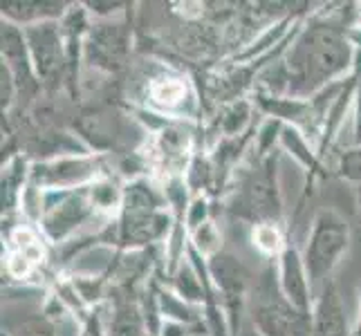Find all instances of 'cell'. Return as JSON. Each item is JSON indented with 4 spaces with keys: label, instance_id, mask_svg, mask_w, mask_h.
Segmentation results:
<instances>
[{
    "label": "cell",
    "instance_id": "obj_1",
    "mask_svg": "<svg viewBox=\"0 0 361 336\" xmlns=\"http://www.w3.org/2000/svg\"><path fill=\"white\" fill-rule=\"evenodd\" d=\"M345 9L319 11L298 25L281 66L285 72V97L310 99L345 79L353 72L357 49L348 39Z\"/></svg>",
    "mask_w": 361,
    "mask_h": 336
},
{
    "label": "cell",
    "instance_id": "obj_2",
    "mask_svg": "<svg viewBox=\"0 0 361 336\" xmlns=\"http://www.w3.org/2000/svg\"><path fill=\"white\" fill-rule=\"evenodd\" d=\"M252 155L231 173L225 193V211L233 220L258 224H283V195L279 184V151L265 157Z\"/></svg>",
    "mask_w": 361,
    "mask_h": 336
},
{
    "label": "cell",
    "instance_id": "obj_3",
    "mask_svg": "<svg viewBox=\"0 0 361 336\" xmlns=\"http://www.w3.org/2000/svg\"><path fill=\"white\" fill-rule=\"evenodd\" d=\"M310 318L288 303L279 287L276 267L269 263L252 285L247 321L260 336H310Z\"/></svg>",
    "mask_w": 361,
    "mask_h": 336
},
{
    "label": "cell",
    "instance_id": "obj_4",
    "mask_svg": "<svg viewBox=\"0 0 361 336\" xmlns=\"http://www.w3.org/2000/svg\"><path fill=\"white\" fill-rule=\"evenodd\" d=\"M350 224L334 209H319L310 224L307 242L303 249V263L307 276L312 280L314 294L326 282L332 280V273L341 265L343 256L350 249Z\"/></svg>",
    "mask_w": 361,
    "mask_h": 336
},
{
    "label": "cell",
    "instance_id": "obj_5",
    "mask_svg": "<svg viewBox=\"0 0 361 336\" xmlns=\"http://www.w3.org/2000/svg\"><path fill=\"white\" fill-rule=\"evenodd\" d=\"M140 101L144 110L169 121L195 119L197 108H200L191 79L169 66H157L155 72L142 79Z\"/></svg>",
    "mask_w": 361,
    "mask_h": 336
},
{
    "label": "cell",
    "instance_id": "obj_6",
    "mask_svg": "<svg viewBox=\"0 0 361 336\" xmlns=\"http://www.w3.org/2000/svg\"><path fill=\"white\" fill-rule=\"evenodd\" d=\"M88 186L70 191H45L41 195L39 231L49 244H68L83 224H88L94 216H102L92 202Z\"/></svg>",
    "mask_w": 361,
    "mask_h": 336
},
{
    "label": "cell",
    "instance_id": "obj_7",
    "mask_svg": "<svg viewBox=\"0 0 361 336\" xmlns=\"http://www.w3.org/2000/svg\"><path fill=\"white\" fill-rule=\"evenodd\" d=\"M104 175V157L94 153H72L34 161L30 186L36 191H70L88 186Z\"/></svg>",
    "mask_w": 361,
    "mask_h": 336
},
{
    "label": "cell",
    "instance_id": "obj_8",
    "mask_svg": "<svg viewBox=\"0 0 361 336\" xmlns=\"http://www.w3.org/2000/svg\"><path fill=\"white\" fill-rule=\"evenodd\" d=\"M209 273L214 280L220 305L225 309L231 334L238 336L243 323L247 321V303L252 294V273L243 265L240 258L231 251H220L209 260Z\"/></svg>",
    "mask_w": 361,
    "mask_h": 336
},
{
    "label": "cell",
    "instance_id": "obj_9",
    "mask_svg": "<svg viewBox=\"0 0 361 336\" xmlns=\"http://www.w3.org/2000/svg\"><path fill=\"white\" fill-rule=\"evenodd\" d=\"M133 49V27L128 20H94L83 43V63L102 72L126 68Z\"/></svg>",
    "mask_w": 361,
    "mask_h": 336
},
{
    "label": "cell",
    "instance_id": "obj_10",
    "mask_svg": "<svg viewBox=\"0 0 361 336\" xmlns=\"http://www.w3.org/2000/svg\"><path fill=\"white\" fill-rule=\"evenodd\" d=\"M23 32L36 79L47 88H59L63 74H68V49L61 20L30 25V27H23Z\"/></svg>",
    "mask_w": 361,
    "mask_h": 336
},
{
    "label": "cell",
    "instance_id": "obj_11",
    "mask_svg": "<svg viewBox=\"0 0 361 336\" xmlns=\"http://www.w3.org/2000/svg\"><path fill=\"white\" fill-rule=\"evenodd\" d=\"M276 278L283 296L288 303L301 312L303 316H312L314 307V287L307 276V269L303 263V254L296 247H288L276 260Z\"/></svg>",
    "mask_w": 361,
    "mask_h": 336
},
{
    "label": "cell",
    "instance_id": "obj_12",
    "mask_svg": "<svg viewBox=\"0 0 361 336\" xmlns=\"http://www.w3.org/2000/svg\"><path fill=\"white\" fill-rule=\"evenodd\" d=\"M310 336H353L343 298L334 280L326 282L317 292L310 318Z\"/></svg>",
    "mask_w": 361,
    "mask_h": 336
},
{
    "label": "cell",
    "instance_id": "obj_13",
    "mask_svg": "<svg viewBox=\"0 0 361 336\" xmlns=\"http://www.w3.org/2000/svg\"><path fill=\"white\" fill-rule=\"evenodd\" d=\"M0 54H3V68L9 70V74L14 77L18 92H30L36 85H41L39 79L34 74L32 66V56H30V47L25 41V32L23 27L5 23L0 25Z\"/></svg>",
    "mask_w": 361,
    "mask_h": 336
},
{
    "label": "cell",
    "instance_id": "obj_14",
    "mask_svg": "<svg viewBox=\"0 0 361 336\" xmlns=\"http://www.w3.org/2000/svg\"><path fill=\"white\" fill-rule=\"evenodd\" d=\"M72 3L63 0H7L0 5V16L5 23L16 25V27H30V25L63 20Z\"/></svg>",
    "mask_w": 361,
    "mask_h": 336
},
{
    "label": "cell",
    "instance_id": "obj_15",
    "mask_svg": "<svg viewBox=\"0 0 361 336\" xmlns=\"http://www.w3.org/2000/svg\"><path fill=\"white\" fill-rule=\"evenodd\" d=\"M279 148L288 155H292V159L298 161V164L307 170V191H310L312 180L317 175H326V173H323L326 166H323V161L317 153V146L310 142L301 130H296L292 126H285L283 123V130L279 137Z\"/></svg>",
    "mask_w": 361,
    "mask_h": 336
},
{
    "label": "cell",
    "instance_id": "obj_16",
    "mask_svg": "<svg viewBox=\"0 0 361 336\" xmlns=\"http://www.w3.org/2000/svg\"><path fill=\"white\" fill-rule=\"evenodd\" d=\"M155 303L161 321H178L186 325H204V307L186 303L171 287L159 285L155 278Z\"/></svg>",
    "mask_w": 361,
    "mask_h": 336
},
{
    "label": "cell",
    "instance_id": "obj_17",
    "mask_svg": "<svg viewBox=\"0 0 361 336\" xmlns=\"http://www.w3.org/2000/svg\"><path fill=\"white\" fill-rule=\"evenodd\" d=\"M254 101L252 99H238V101L225 104L218 112L216 130L220 132V139H233L252 130L254 123Z\"/></svg>",
    "mask_w": 361,
    "mask_h": 336
},
{
    "label": "cell",
    "instance_id": "obj_18",
    "mask_svg": "<svg viewBox=\"0 0 361 336\" xmlns=\"http://www.w3.org/2000/svg\"><path fill=\"white\" fill-rule=\"evenodd\" d=\"M3 334L7 336H59L56 323L47 312H7L3 314Z\"/></svg>",
    "mask_w": 361,
    "mask_h": 336
},
{
    "label": "cell",
    "instance_id": "obj_19",
    "mask_svg": "<svg viewBox=\"0 0 361 336\" xmlns=\"http://www.w3.org/2000/svg\"><path fill=\"white\" fill-rule=\"evenodd\" d=\"M249 240H252L258 254H263L269 260L279 258L290 247L288 238H285L283 224H258V227H252Z\"/></svg>",
    "mask_w": 361,
    "mask_h": 336
},
{
    "label": "cell",
    "instance_id": "obj_20",
    "mask_svg": "<svg viewBox=\"0 0 361 336\" xmlns=\"http://www.w3.org/2000/svg\"><path fill=\"white\" fill-rule=\"evenodd\" d=\"M189 244H191L202 258H207V260H211L214 256H218L220 251H225V249H222V233H220V229H218L216 220H209V222L202 224V227H197V229L189 235Z\"/></svg>",
    "mask_w": 361,
    "mask_h": 336
},
{
    "label": "cell",
    "instance_id": "obj_21",
    "mask_svg": "<svg viewBox=\"0 0 361 336\" xmlns=\"http://www.w3.org/2000/svg\"><path fill=\"white\" fill-rule=\"evenodd\" d=\"M337 175L345 182H353L355 186H361V146H353L339 155Z\"/></svg>",
    "mask_w": 361,
    "mask_h": 336
},
{
    "label": "cell",
    "instance_id": "obj_22",
    "mask_svg": "<svg viewBox=\"0 0 361 336\" xmlns=\"http://www.w3.org/2000/svg\"><path fill=\"white\" fill-rule=\"evenodd\" d=\"M209 220H214V218H211V200H209V195L191 197L189 211H186V231H189V235L197 227H202L204 222H209Z\"/></svg>",
    "mask_w": 361,
    "mask_h": 336
},
{
    "label": "cell",
    "instance_id": "obj_23",
    "mask_svg": "<svg viewBox=\"0 0 361 336\" xmlns=\"http://www.w3.org/2000/svg\"><path fill=\"white\" fill-rule=\"evenodd\" d=\"M353 77H355V119H353V135H355V146H361V49L355 54V66H353Z\"/></svg>",
    "mask_w": 361,
    "mask_h": 336
},
{
    "label": "cell",
    "instance_id": "obj_24",
    "mask_svg": "<svg viewBox=\"0 0 361 336\" xmlns=\"http://www.w3.org/2000/svg\"><path fill=\"white\" fill-rule=\"evenodd\" d=\"M85 11H88L90 16H94L97 20H113L117 16H126L128 14V3H83Z\"/></svg>",
    "mask_w": 361,
    "mask_h": 336
},
{
    "label": "cell",
    "instance_id": "obj_25",
    "mask_svg": "<svg viewBox=\"0 0 361 336\" xmlns=\"http://www.w3.org/2000/svg\"><path fill=\"white\" fill-rule=\"evenodd\" d=\"M357 298H359V307H357V321L353 325V336H361V282L357 287Z\"/></svg>",
    "mask_w": 361,
    "mask_h": 336
},
{
    "label": "cell",
    "instance_id": "obj_26",
    "mask_svg": "<svg viewBox=\"0 0 361 336\" xmlns=\"http://www.w3.org/2000/svg\"><path fill=\"white\" fill-rule=\"evenodd\" d=\"M238 336H260V334L256 332V328L252 325V323L245 321V323H243V328H240V332H238Z\"/></svg>",
    "mask_w": 361,
    "mask_h": 336
},
{
    "label": "cell",
    "instance_id": "obj_27",
    "mask_svg": "<svg viewBox=\"0 0 361 336\" xmlns=\"http://www.w3.org/2000/svg\"><path fill=\"white\" fill-rule=\"evenodd\" d=\"M355 206H357V218L361 222V186H355Z\"/></svg>",
    "mask_w": 361,
    "mask_h": 336
},
{
    "label": "cell",
    "instance_id": "obj_28",
    "mask_svg": "<svg viewBox=\"0 0 361 336\" xmlns=\"http://www.w3.org/2000/svg\"><path fill=\"white\" fill-rule=\"evenodd\" d=\"M191 336H209V332H207V328H202V330H197V332L191 334Z\"/></svg>",
    "mask_w": 361,
    "mask_h": 336
}]
</instances>
